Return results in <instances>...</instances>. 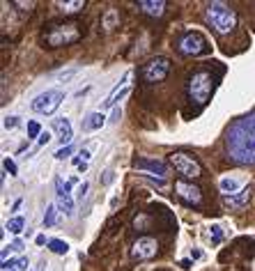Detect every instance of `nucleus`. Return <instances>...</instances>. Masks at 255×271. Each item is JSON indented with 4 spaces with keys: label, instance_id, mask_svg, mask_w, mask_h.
Masks as SVG:
<instances>
[{
    "label": "nucleus",
    "instance_id": "f704fd0d",
    "mask_svg": "<svg viewBox=\"0 0 255 271\" xmlns=\"http://www.w3.org/2000/svg\"><path fill=\"white\" fill-rule=\"evenodd\" d=\"M85 191H88V181H83V184H81V186H78V196H85Z\"/></svg>",
    "mask_w": 255,
    "mask_h": 271
},
{
    "label": "nucleus",
    "instance_id": "ddd939ff",
    "mask_svg": "<svg viewBox=\"0 0 255 271\" xmlns=\"http://www.w3.org/2000/svg\"><path fill=\"white\" fill-rule=\"evenodd\" d=\"M51 127H53V131H55V136H58V140L62 143V147L71 145V138H74V129H71V122H69L67 117H55Z\"/></svg>",
    "mask_w": 255,
    "mask_h": 271
},
{
    "label": "nucleus",
    "instance_id": "c85d7f7f",
    "mask_svg": "<svg viewBox=\"0 0 255 271\" xmlns=\"http://www.w3.org/2000/svg\"><path fill=\"white\" fill-rule=\"evenodd\" d=\"M2 166H5V173H9V175H16V173H19V170H16V163L9 157L2 158Z\"/></svg>",
    "mask_w": 255,
    "mask_h": 271
},
{
    "label": "nucleus",
    "instance_id": "e433bc0d",
    "mask_svg": "<svg viewBox=\"0 0 255 271\" xmlns=\"http://www.w3.org/2000/svg\"><path fill=\"white\" fill-rule=\"evenodd\" d=\"M35 241H37V246H44V244H46V237H44V234H39Z\"/></svg>",
    "mask_w": 255,
    "mask_h": 271
},
{
    "label": "nucleus",
    "instance_id": "39448f33",
    "mask_svg": "<svg viewBox=\"0 0 255 271\" xmlns=\"http://www.w3.org/2000/svg\"><path fill=\"white\" fill-rule=\"evenodd\" d=\"M177 51H180L182 55L195 58V55H205V53L209 51V44H207V37H205L203 32L188 30L177 39Z\"/></svg>",
    "mask_w": 255,
    "mask_h": 271
},
{
    "label": "nucleus",
    "instance_id": "1a4fd4ad",
    "mask_svg": "<svg viewBox=\"0 0 255 271\" xmlns=\"http://www.w3.org/2000/svg\"><path fill=\"white\" fill-rule=\"evenodd\" d=\"M157 253H159V244H157V239H152V237H140V239L131 246V257L138 260V262L152 260Z\"/></svg>",
    "mask_w": 255,
    "mask_h": 271
},
{
    "label": "nucleus",
    "instance_id": "4468645a",
    "mask_svg": "<svg viewBox=\"0 0 255 271\" xmlns=\"http://www.w3.org/2000/svg\"><path fill=\"white\" fill-rule=\"evenodd\" d=\"M138 7L143 9L147 16H154V19H159V16L165 14V5L163 0H138Z\"/></svg>",
    "mask_w": 255,
    "mask_h": 271
},
{
    "label": "nucleus",
    "instance_id": "a211bd4d",
    "mask_svg": "<svg viewBox=\"0 0 255 271\" xmlns=\"http://www.w3.org/2000/svg\"><path fill=\"white\" fill-rule=\"evenodd\" d=\"M28 257H19V260H9L2 262V271H28Z\"/></svg>",
    "mask_w": 255,
    "mask_h": 271
},
{
    "label": "nucleus",
    "instance_id": "2f4dec72",
    "mask_svg": "<svg viewBox=\"0 0 255 271\" xmlns=\"http://www.w3.org/2000/svg\"><path fill=\"white\" fill-rule=\"evenodd\" d=\"M51 143V131H44V134L37 138V145H48Z\"/></svg>",
    "mask_w": 255,
    "mask_h": 271
},
{
    "label": "nucleus",
    "instance_id": "9d476101",
    "mask_svg": "<svg viewBox=\"0 0 255 271\" xmlns=\"http://www.w3.org/2000/svg\"><path fill=\"white\" fill-rule=\"evenodd\" d=\"M175 193H177V198H180L182 203H186V204H195L198 207V204L203 203V191L186 180H180L175 184Z\"/></svg>",
    "mask_w": 255,
    "mask_h": 271
},
{
    "label": "nucleus",
    "instance_id": "7ed1b4c3",
    "mask_svg": "<svg viewBox=\"0 0 255 271\" xmlns=\"http://www.w3.org/2000/svg\"><path fill=\"white\" fill-rule=\"evenodd\" d=\"M83 30L78 23H51L44 30L42 39L48 48H60V46H71L81 39Z\"/></svg>",
    "mask_w": 255,
    "mask_h": 271
},
{
    "label": "nucleus",
    "instance_id": "f3484780",
    "mask_svg": "<svg viewBox=\"0 0 255 271\" xmlns=\"http://www.w3.org/2000/svg\"><path fill=\"white\" fill-rule=\"evenodd\" d=\"M248 200H251V191L248 188H244L237 196H225V204H232V207H244Z\"/></svg>",
    "mask_w": 255,
    "mask_h": 271
},
{
    "label": "nucleus",
    "instance_id": "7c9ffc66",
    "mask_svg": "<svg viewBox=\"0 0 255 271\" xmlns=\"http://www.w3.org/2000/svg\"><path fill=\"white\" fill-rule=\"evenodd\" d=\"M120 117H122V108H120V106H117V108H113V113H111V120H108V122H113V124H115V122H120Z\"/></svg>",
    "mask_w": 255,
    "mask_h": 271
},
{
    "label": "nucleus",
    "instance_id": "2eb2a0df",
    "mask_svg": "<svg viewBox=\"0 0 255 271\" xmlns=\"http://www.w3.org/2000/svg\"><path fill=\"white\" fill-rule=\"evenodd\" d=\"M106 124V117L101 115V111H97V113H90L85 115V120H83V131H99V129Z\"/></svg>",
    "mask_w": 255,
    "mask_h": 271
},
{
    "label": "nucleus",
    "instance_id": "9b49d317",
    "mask_svg": "<svg viewBox=\"0 0 255 271\" xmlns=\"http://www.w3.org/2000/svg\"><path fill=\"white\" fill-rule=\"evenodd\" d=\"M131 166L136 170H147V173H154L159 177H163L165 180V173H168V166H165L161 158H147V157H138L131 161Z\"/></svg>",
    "mask_w": 255,
    "mask_h": 271
},
{
    "label": "nucleus",
    "instance_id": "c756f323",
    "mask_svg": "<svg viewBox=\"0 0 255 271\" xmlns=\"http://www.w3.org/2000/svg\"><path fill=\"white\" fill-rule=\"evenodd\" d=\"M71 152H74V145H67V147H60V150L55 152V154H53V157L58 158V161H62V158H65V157H69V154H71Z\"/></svg>",
    "mask_w": 255,
    "mask_h": 271
},
{
    "label": "nucleus",
    "instance_id": "a878e982",
    "mask_svg": "<svg viewBox=\"0 0 255 271\" xmlns=\"http://www.w3.org/2000/svg\"><path fill=\"white\" fill-rule=\"evenodd\" d=\"M209 239H211V244H218V241L223 239V227L218 226V223H214L209 227Z\"/></svg>",
    "mask_w": 255,
    "mask_h": 271
},
{
    "label": "nucleus",
    "instance_id": "b1692460",
    "mask_svg": "<svg viewBox=\"0 0 255 271\" xmlns=\"http://www.w3.org/2000/svg\"><path fill=\"white\" fill-rule=\"evenodd\" d=\"M90 158H92V147H83V150L74 157V163L76 166H81V163H88Z\"/></svg>",
    "mask_w": 255,
    "mask_h": 271
},
{
    "label": "nucleus",
    "instance_id": "0eeeda50",
    "mask_svg": "<svg viewBox=\"0 0 255 271\" xmlns=\"http://www.w3.org/2000/svg\"><path fill=\"white\" fill-rule=\"evenodd\" d=\"M170 163H173V168L184 180H198V177H203V166H200L191 154L175 152V154H170Z\"/></svg>",
    "mask_w": 255,
    "mask_h": 271
},
{
    "label": "nucleus",
    "instance_id": "5701e85b",
    "mask_svg": "<svg viewBox=\"0 0 255 271\" xmlns=\"http://www.w3.org/2000/svg\"><path fill=\"white\" fill-rule=\"evenodd\" d=\"M71 186H74V180H71V181H62L60 177H58V180H55V191H58V198L69 196V191H71Z\"/></svg>",
    "mask_w": 255,
    "mask_h": 271
},
{
    "label": "nucleus",
    "instance_id": "f8f14e48",
    "mask_svg": "<svg viewBox=\"0 0 255 271\" xmlns=\"http://www.w3.org/2000/svg\"><path fill=\"white\" fill-rule=\"evenodd\" d=\"M218 188H221V193H225V196H237V193L244 191V177L237 173L223 175V177L218 180Z\"/></svg>",
    "mask_w": 255,
    "mask_h": 271
},
{
    "label": "nucleus",
    "instance_id": "f03ea898",
    "mask_svg": "<svg viewBox=\"0 0 255 271\" xmlns=\"http://www.w3.org/2000/svg\"><path fill=\"white\" fill-rule=\"evenodd\" d=\"M205 19L218 35H228L237 28V12L230 5H225L221 0H214L205 9Z\"/></svg>",
    "mask_w": 255,
    "mask_h": 271
},
{
    "label": "nucleus",
    "instance_id": "c9c22d12",
    "mask_svg": "<svg viewBox=\"0 0 255 271\" xmlns=\"http://www.w3.org/2000/svg\"><path fill=\"white\" fill-rule=\"evenodd\" d=\"M44 269H46V262H44V260H39V264L32 271H44Z\"/></svg>",
    "mask_w": 255,
    "mask_h": 271
},
{
    "label": "nucleus",
    "instance_id": "20e7f679",
    "mask_svg": "<svg viewBox=\"0 0 255 271\" xmlns=\"http://www.w3.org/2000/svg\"><path fill=\"white\" fill-rule=\"evenodd\" d=\"M214 90H216V81H214L211 71H207V69H198L195 74H191V78H188V83H186L188 99L195 101L198 106L207 104L209 97L214 94Z\"/></svg>",
    "mask_w": 255,
    "mask_h": 271
},
{
    "label": "nucleus",
    "instance_id": "f257e3e1",
    "mask_svg": "<svg viewBox=\"0 0 255 271\" xmlns=\"http://www.w3.org/2000/svg\"><path fill=\"white\" fill-rule=\"evenodd\" d=\"M225 152L239 166H255V113L239 117L225 136Z\"/></svg>",
    "mask_w": 255,
    "mask_h": 271
},
{
    "label": "nucleus",
    "instance_id": "412c9836",
    "mask_svg": "<svg viewBox=\"0 0 255 271\" xmlns=\"http://www.w3.org/2000/svg\"><path fill=\"white\" fill-rule=\"evenodd\" d=\"M12 234H21L23 232V227H25V219L23 216H14V219H9L7 221V226H5Z\"/></svg>",
    "mask_w": 255,
    "mask_h": 271
},
{
    "label": "nucleus",
    "instance_id": "cd10ccee",
    "mask_svg": "<svg viewBox=\"0 0 255 271\" xmlns=\"http://www.w3.org/2000/svg\"><path fill=\"white\" fill-rule=\"evenodd\" d=\"M19 120H21V117H19V115H7V117H5V120H2V127L7 129H16L19 127Z\"/></svg>",
    "mask_w": 255,
    "mask_h": 271
},
{
    "label": "nucleus",
    "instance_id": "dca6fc26",
    "mask_svg": "<svg viewBox=\"0 0 255 271\" xmlns=\"http://www.w3.org/2000/svg\"><path fill=\"white\" fill-rule=\"evenodd\" d=\"M58 7H60L62 14H76V12H81L83 7H85V0H60V2H55Z\"/></svg>",
    "mask_w": 255,
    "mask_h": 271
},
{
    "label": "nucleus",
    "instance_id": "aec40b11",
    "mask_svg": "<svg viewBox=\"0 0 255 271\" xmlns=\"http://www.w3.org/2000/svg\"><path fill=\"white\" fill-rule=\"evenodd\" d=\"M48 248H51V253H55V255H67L69 253V244L62 239H51L48 241Z\"/></svg>",
    "mask_w": 255,
    "mask_h": 271
},
{
    "label": "nucleus",
    "instance_id": "4be33fe9",
    "mask_svg": "<svg viewBox=\"0 0 255 271\" xmlns=\"http://www.w3.org/2000/svg\"><path fill=\"white\" fill-rule=\"evenodd\" d=\"M58 209H62L65 216H71V211H74V198L71 196H62L58 200Z\"/></svg>",
    "mask_w": 255,
    "mask_h": 271
},
{
    "label": "nucleus",
    "instance_id": "473e14b6",
    "mask_svg": "<svg viewBox=\"0 0 255 271\" xmlns=\"http://www.w3.org/2000/svg\"><path fill=\"white\" fill-rule=\"evenodd\" d=\"M9 246H12V250H19V253H21L23 248H25V244H23L21 239H14L12 244H9Z\"/></svg>",
    "mask_w": 255,
    "mask_h": 271
},
{
    "label": "nucleus",
    "instance_id": "6e6552de",
    "mask_svg": "<svg viewBox=\"0 0 255 271\" xmlns=\"http://www.w3.org/2000/svg\"><path fill=\"white\" fill-rule=\"evenodd\" d=\"M168 71H170V62H168V58H154V60H150L147 65H145L143 78L147 81V83H161L165 76H168Z\"/></svg>",
    "mask_w": 255,
    "mask_h": 271
},
{
    "label": "nucleus",
    "instance_id": "6ab92c4d",
    "mask_svg": "<svg viewBox=\"0 0 255 271\" xmlns=\"http://www.w3.org/2000/svg\"><path fill=\"white\" fill-rule=\"evenodd\" d=\"M55 221H58V204L51 203L48 207H46L42 223H44V227H53V226H55Z\"/></svg>",
    "mask_w": 255,
    "mask_h": 271
},
{
    "label": "nucleus",
    "instance_id": "72a5a7b5",
    "mask_svg": "<svg viewBox=\"0 0 255 271\" xmlns=\"http://www.w3.org/2000/svg\"><path fill=\"white\" fill-rule=\"evenodd\" d=\"M113 21H115V12H108V16H106V28H113Z\"/></svg>",
    "mask_w": 255,
    "mask_h": 271
},
{
    "label": "nucleus",
    "instance_id": "423d86ee",
    "mask_svg": "<svg viewBox=\"0 0 255 271\" xmlns=\"http://www.w3.org/2000/svg\"><path fill=\"white\" fill-rule=\"evenodd\" d=\"M65 101V92L58 90V88H51V90L42 92V94H37V97L32 99V113H39V115H51L58 111V106Z\"/></svg>",
    "mask_w": 255,
    "mask_h": 271
},
{
    "label": "nucleus",
    "instance_id": "bb28decb",
    "mask_svg": "<svg viewBox=\"0 0 255 271\" xmlns=\"http://www.w3.org/2000/svg\"><path fill=\"white\" fill-rule=\"evenodd\" d=\"M44 134V131H42V127H39V122H28V136H30V138H39V136Z\"/></svg>",
    "mask_w": 255,
    "mask_h": 271
},
{
    "label": "nucleus",
    "instance_id": "393cba45",
    "mask_svg": "<svg viewBox=\"0 0 255 271\" xmlns=\"http://www.w3.org/2000/svg\"><path fill=\"white\" fill-rule=\"evenodd\" d=\"M78 74V67H74V69H62V71H58L55 74V81H60V83H67L71 76H76Z\"/></svg>",
    "mask_w": 255,
    "mask_h": 271
}]
</instances>
